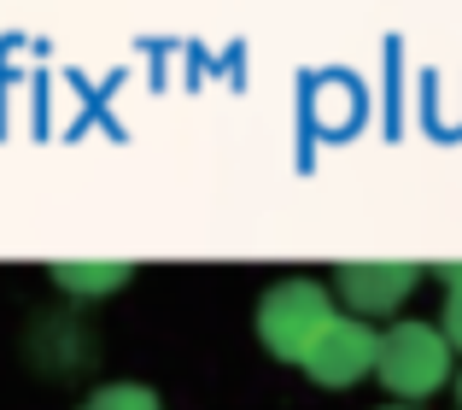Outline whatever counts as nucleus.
I'll return each mask as SVG.
<instances>
[{
    "label": "nucleus",
    "mask_w": 462,
    "mask_h": 410,
    "mask_svg": "<svg viewBox=\"0 0 462 410\" xmlns=\"http://www.w3.org/2000/svg\"><path fill=\"white\" fill-rule=\"evenodd\" d=\"M328 322H334V305H328L322 282H310V275H287L258 299V340L282 364H305L316 340L328 334Z\"/></svg>",
    "instance_id": "nucleus-1"
},
{
    "label": "nucleus",
    "mask_w": 462,
    "mask_h": 410,
    "mask_svg": "<svg viewBox=\"0 0 462 410\" xmlns=\"http://www.w3.org/2000/svg\"><path fill=\"white\" fill-rule=\"evenodd\" d=\"M381 387L393 399H433L451 381V340L433 322H393L381 334Z\"/></svg>",
    "instance_id": "nucleus-2"
},
{
    "label": "nucleus",
    "mask_w": 462,
    "mask_h": 410,
    "mask_svg": "<svg viewBox=\"0 0 462 410\" xmlns=\"http://www.w3.org/2000/svg\"><path fill=\"white\" fill-rule=\"evenodd\" d=\"M305 369H310L316 387H351V381L381 369V334L363 317H334L328 334L316 340V352L305 358Z\"/></svg>",
    "instance_id": "nucleus-3"
},
{
    "label": "nucleus",
    "mask_w": 462,
    "mask_h": 410,
    "mask_svg": "<svg viewBox=\"0 0 462 410\" xmlns=\"http://www.w3.org/2000/svg\"><path fill=\"white\" fill-rule=\"evenodd\" d=\"M339 294H346V305L357 317H386L416 294V264H346Z\"/></svg>",
    "instance_id": "nucleus-4"
},
{
    "label": "nucleus",
    "mask_w": 462,
    "mask_h": 410,
    "mask_svg": "<svg viewBox=\"0 0 462 410\" xmlns=\"http://www.w3.org/2000/svg\"><path fill=\"white\" fill-rule=\"evenodd\" d=\"M53 282L77 299H100L129 282V264H53Z\"/></svg>",
    "instance_id": "nucleus-5"
},
{
    "label": "nucleus",
    "mask_w": 462,
    "mask_h": 410,
    "mask_svg": "<svg viewBox=\"0 0 462 410\" xmlns=\"http://www.w3.org/2000/svg\"><path fill=\"white\" fill-rule=\"evenodd\" d=\"M82 410H164L152 387H135V381H117V387H100Z\"/></svg>",
    "instance_id": "nucleus-6"
},
{
    "label": "nucleus",
    "mask_w": 462,
    "mask_h": 410,
    "mask_svg": "<svg viewBox=\"0 0 462 410\" xmlns=\"http://www.w3.org/2000/svg\"><path fill=\"white\" fill-rule=\"evenodd\" d=\"M439 275H445V287H451V294H445V322L439 329H445V340L462 352V264H445Z\"/></svg>",
    "instance_id": "nucleus-7"
},
{
    "label": "nucleus",
    "mask_w": 462,
    "mask_h": 410,
    "mask_svg": "<svg viewBox=\"0 0 462 410\" xmlns=\"http://www.w3.org/2000/svg\"><path fill=\"white\" fill-rule=\"evenodd\" d=\"M457 405H462V376H457Z\"/></svg>",
    "instance_id": "nucleus-8"
},
{
    "label": "nucleus",
    "mask_w": 462,
    "mask_h": 410,
    "mask_svg": "<svg viewBox=\"0 0 462 410\" xmlns=\"http://www.w3.org/2000/svg\"><path fill=\"white\" fill-rule=\"evenodd\" d=\"M393 410H410V405H393Z\"/></svg>",
    "instance_id": "nucleus-9"
}]
</instances>
